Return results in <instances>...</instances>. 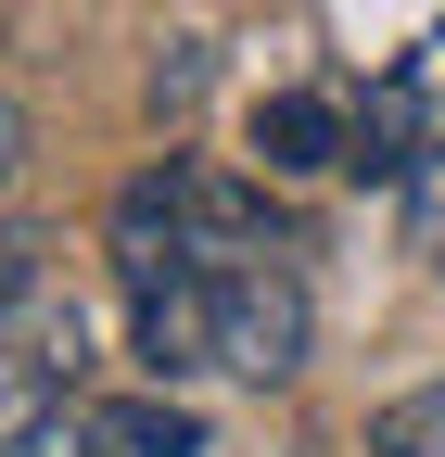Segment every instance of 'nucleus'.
Listing matches in <instances>:
<instances>
[{
  "mask_svg": "<svg viewBox=\"0 0 445 457\" xmlns=\"http://www.w3.org/2000/svg\"><path fill=\"white\" fill-rule=\"evenodd\" d=\"M102 254H115V293H153V279H216V267H267L293 254V216L267 179H230L204 153H165L115 191L102 216Z\"/></svg>",
  "mask_w": 445,
  "mask_h": 457,
  "instance_id": "f257e3e1",
  "label": "nucleus"
},
{
  "mask_svg": "<svg viewBox=\"0 0 445 457\" xmlns=\"http://www.w3.org/2000/svg\"><path fill=\"white\" fill-rule=\"evenodd\" d=\"M306 330H318V318H306L293 254L204 279V369H216V381H293V369H306Z\"/></svg>",
  "mask_w": 445,
  "mask_h": 457,
  "instance_id": "f03ea898",
  "label": "nucleus"
},
{
  "mask_svg": "<svg viewBox=\"0 0 445 457\" xmlns=\"http://www.w3.org/2000/svg\"><path fill=\"white\" fill-rule=\"evenodd\" d=\"M77 381H89V318H77V293L38 279L26 305H0V457H13L38 420H64Z\"/></svg>",
  "mask_w": 445,
  "mask_h": 457,
  "instance_id": "7ed1b4c3",
  "label": "nucleus"
},
{
  "mask_svg": "<svg viewBox=\"0 0 445 457\" xmlns=\"http://www.w3.org/2000/svg\"><path fill=\"white\" fill-rule=\"evenodd\" d=\"M255 153H267V179H331L357 153V114L331 89H267L255 102Z\"/></svg>",
  "mask_w": 445,
  "mask_h": 457,
  "instance_id": "20e7f679",
  "label": "nucleus"
},
{
  "mask_svg": "<svg viewBox=\"0 0 445 457\" xmlns=\"http://www.w3.org/2000/svg\"><path fill=\"white\" fill-rule=\"evenodd\" d=\"M369 457H445V381H420V394H395V407L369 420Z\"/></svg>",
  "mask_w": 445,
  "mask_h": 457,
  "instance_id": "39448f33",
  "label": "nucleus"
},
{
  "mask_svg": "<svg viewBox=\"0 0 445 457\" xmlns=\"http://www.w3.org/2000/svg\"><path fill=\"white\" fill-rule=\"evenodd\" d=\"M115 457H204V420L165 407V394H140V407H115Z\"/></svg>",
  "mask_w": 445,
  "mask_h": 457,
  "instance_id": "423d86ee",
  "label": "nucleus"
},
{
  "mask_svg": "<svg viewBox=\"0 0 445 457\" xmlns=\"http://www.w3.org/2000/svg\"><path fill=\"white\" fill-rule=\"evenodd\" d=\"M395 228H407V254H432V267H445V140L395 179Z\"/></svg>",
  "mask_w": 445,
  "mask_h": 457,
  "instance_id": "0eeeda50",
  "label": "nucleus"
},
{
  "mask_svg": "<svg viewBox=\"0 0 445 457\" xmlns=\"http://www.w3.org/2000/svg\"><path fill=\"white\" fill-rule=\"evenodd\" d=\"M13 457H115V407H89V394H77V407H64V420H38Z\"/></svg>",
  "mask_w": 445,
  "mask_h": 457,
  "instance_id": "6e6552de",
  "label": "nucleus"
},
{
  "mask_svg": "<svg viewBox=\"0 0 445 457\" xmlns=\"http://www.w3.org/2000/svg\"><path fill=\"white\" fill-rule=\"evenodd\" d=\"M26 293H38V228L0 216V305H26Z\"/></svg>",
  "mask_w": 445,
  "mask_h": 457,
  "instance_id": "1a4fd4ad",
  "label": "nucleus"
},
{
  "mask_svg": "<svg viewBox=\"0 0 445 457\" xmlns=\"http://www.w3.org/2000/svg\"><path fill=\"white\" fill-rule=\"evenodd\" d=\"M13 165H26V102L0 89V191H13Z\"/></svg>",
  "mask_w": 445,
  "mask_h": 457,
  "instance_id": "9d476101",
  "label": "nucleus"
}]
</instances>
